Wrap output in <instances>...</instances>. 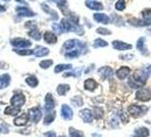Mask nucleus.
<instances>
[{
  "label": "nucleus",
  "mask_w": 151,
  "mask_h": 137,
  "mask_svg": "<svg viewBox=\"0 0 151 137\" xmlns=\"http://www.w3.org/2000/svg\"><path fill=\"white\" fill-rule=\"evenodd\" d=\"M147 78H148V73L145 71L137 70V71H135L134 76L128 79V85L132 88H140L145 84Z\"/></svg>",
  "instance_id": "nucleus-1"
},
{
  "label": "nucleus",
  "mask_w": 151,
  "mask_h": 137,
  "mask_svg": "<svg viewBox=\"0 0 151 137\" xmlns=\"http://www.w3.org/2000/svg\"><path fill=\"white\" fill-rule=\"evenodd\" d=\"M136 100L141 101V102H148L151 100V90L149 88H140L136 94H135Z\"/></svg>",
  "instance_id": "nucleus-2"
},
{
  "label": "nucleus",
  "mask_w": 151,
  "mask_h": 137,
  "mask_svg": "<svg viewBox=\"0 0 151 137\" xmlns=\"http://www.w3.org/2000/svg\"><path fill=\"white\" fill-rule=\"evenodd\" d=\"M28 119L31 120L32 122L34 123H36V122H39L40 119H41V111H40V109L39 107H32V109H30L28 110Z\"/></svg>",
  "instance_id": "nucleus-3"
},
{
  "label": "nucleus",
  "mask_w": 151,
  "mask_h": 137,
  "mask_svg": "<svg viewBox=\"0 0 151 137\" xmlns=\"http://www.w3.org/2000/svg\"><path fill=\"white\" fill-rule=\"evenodd\" d=\"M10 103H11L13 106H16V107H19V109H21V107L24 105V103H25V96L23 94L14 95V96L11 97V100H10Z\"/></svg>",
  "instance_id": "nucleus-4"
},
{
  "label": "nucleus",
  "mask_w": 151,
  "mask_h": 137,
  "mask_svg": "<svg viewBox=\"0 0 151 137\" xmlns=\"http://www.w3.org/2000/svg\"><path fill=\"white\" fill-rule=\"evenodd\" d=\"M147 109H144V107H142V106H140V105H135V104H133V105H130L128 106V113L131 114V115H133V117H140V115H142L143 112L145 111Z\"/></svg>",
  "instance_id": "nucleus-5"
},
{
  "label": "nucleus",
  "mask_w": 151,
  "mask_h": 137,
  "mask_svg": "<svg viewBox=\"0 0 151 137\" xmlns=\"http://www.w3.org/2000/svg\"><path fill=\"white\" fill-rule=\"evenodd\" d=\"M11 45L17 48H26V47L31 46V41H28L26 39H22V38H16V39L11 40Z\"/></svg>",
  "instance_id": "nucleus-6"
},
{
  "label": "nucleus",
  "mask_w": 151,
  "mask_h": 137,
  "mask_svg": "<svg viewBox=\"0 0 151 137\" xmlns=\"http://www.w3.org/2000/svg\"><path fill=\"white\" fill-rule=\"evenodd\" d=\"M80 117L82 118L84 122H91L93 120V113L91 110H89V109H84L82 111L80 112Z\"/></svg>",
  "instance_id": "nucleus-7"
},
{
  "label": "nucleus",
  "mask_w": 151,
  "mask_h": 137,
  "mask_svg": "<svg viewBox=\"0 0 151 137\" xmlns=\"http://www.w3.org/2000/svg\"><path fill=\"white\" fill-rule=\"evenodd\" d=\"M61 117L65 120H69L73 118V110L68 105H63L61 106Z\"/></svg>",
  "instance_id": "nucleus-8"
},
{
  "label": "nucleus",
  "mask_w": 151,
  "mask_h": 137,
  "mask_svg": "<svg viewBox=\"0 0 151 137\" xmlns=\"http://www.w3.org/2000/svg\"><path fill=\"white\" fill-rule=\"evenodd\" d=\"M113 46H114V48L117 49V50H126V49H131V48H132L131 45L123 43V41H119V40H115V41L113 43Z\"/></svg>",
  "instance_id": "nucleus-9"
},
{
  "label": "nucleus",
  "mask_w": 151,
  "mask_h": 137,
  "mask_svg": "<svg viewBox=\"0 0 151 137\" xmlns=\"http://www.w3.org/2000/svg\"><path fill=\"white\" fill-rule=\"evenodd\" d=\"M16 12H17V14H18V15H21V16L32 17V16H34V15H35V14H34L32 10L27 9L26 7H17Z\"/></svg>",
  "instance_id": "nucleus-10"
},
{
  "label": "nucleus",
  "mask_w": 151,
  "mask_h": 137,
  "mask_svg": "<svg viewBox=\"0 0 151 137\" xmlns=\"http://www.w3.org/2000/svg\"><path fill=\"white\" fill-rule=\"evenodd\" d=\"M130 72H131L130 68H127V66H122V68L116 72V74H117L118 79L123 80V79H125V78L130 74Z\"/></svg>",
  "instance_id": "nucleus-11"
},
{
  "label": "nucleus",
  "mask_w": 151,
  "mask_h": 137,
  "mask_svg": "<svg viewBox=\"0 0 151 137\" xmlns=\"http://www.w3.org/2000/svg\"><path fill=\"white\" fill-rule=\"evenodd\" d=\"M93 18L97 21V22H99V23H102V24H108L109 23V17L107 16L106 14H102V13H98V14H94V16Z\"/></svg>",
  "instance_id": "nucleus-12"
},
{
  "label": "nucleus",
  "mask_w": 151,
  "mask_h": 137,
  "mask_svg": "<svg viewBox=\"0 0 151 137\" xmlns=\"http://www.w3.org/2000/svg\"><path fill=\"white\" fill-rule=\"evenodd\" d=\"M44 102H46V110H47V111L53 110V107H55V101H53L51 94H47V96H46V101H44Z\"/></svg>",
  "instance_id": "nucleus-13"
},
{
  "label": "nucleus",
  "mask_w": 151,
  "mask_h": 137,
  "mask_svg": "<svg viewBox=\"0 0 151 137\" xmlns=\"http://www.w3.org/2000/svg\"><path fill=\"white\" fill-rule=\"evenodd\" d=\"M27 120H28V115L27 114H21L19 117H17L16 119L14 120V123L16 126H24L27 123Z\"/></svg>",
  "instance_id": "nucleus-14"
},
{
  "label": "nucleus",
  "mask_w": 151,
  "mask_h": 137,
  "mask_svg": "<svg viewBox=\"0 0 151 137\" xmlns=\"http://www.w3.org/2000/svg\"><path fill=\"white\" fill-rule=\"evenodd\" d=\"M33 54L35 56H38V57H41V56H44V55H48L49 54V49L48 48H44L42 46H38L33 50Z\"/></svg>",
  "instance_id": "nucleus-15"
},
{
  "label": "nucleus",
  "mask_w": 151,
  "mask_h": 137,
  "mask_svg": "<svg viewBox=\"0 0 151 137\" xmlns=\"http://www.w3.org/2000/svg\"><path fill=\"white\" fill-rule=\"evenodd\" d=\"M142 16H143V23L145 25H150L151 24V9L147 8L142 12Z\"/></svg>",
  "instance_id": "nucleus-16"
},
{
  "label": "nucleus",
  "mask_w": 151,
  "mask_h": 137,
  "mask_svg": "<svg viewBox=\"0 0 151 137\" xmlns=\"http://www.w3.org/2000/svg\"><path fill=\"white\" fill-rule=\"evenodd\" d=\"M149 129L145 127H140L135 130V135L133 137H148L149 136Z\"/></svg>",
  "instance_id": "nucleus-17"
},
{
  "label": "nucleus",
  "mask_w": 151,
  "mask_h": 137,
  "mask_svg": "<svg viewBox=\"0 0 151 137\" xmlns=\"http://www.w3.org/2000/svg\"><path fill=\"white\" fill-rule=\"evenodd\" d=\"M85 5H86V7L90 9H93V10H101V9L103 8V6L101 5L100 2H95V1H86L85 2Z\"/></svg>",
  "instance_id": "nucleus-18"
},
{
  "label": "nucleus",
  "mask_w": 151,
  "mask_h": 137,
  "mask_svg": "<svg viewBox=\"0 0 151 137\" xmlns=\"http://www.w3.org/2000/svg\"><path fill=\"white\" fill-rule=\"evenodd\" d=\"M84 87H85V89L86 90H94L97 87H98V84L93 80V79H88V80H85V82H84Z\"/></svg>",
  "instance_id": "nucleus-19"
},
{
  "label": "nucleus",
  "mask_w": 151,
  "mask_h": 137,
  "mask_svg": "<svg viewBox=\"0 0 151 137\" xmlns=\"http://www.w3.org/2000/svg\"><path fill=\"white\" fill-rule=\"evenodd\" d=\"M99 74H100L102 78H111L113 77V70L110 68H107V66L101 68L100 70H99Z\"/></svg>",
  "instance_id": "nucleus-20"
},
{
  "label": "nucleus",
  "mask_w": 151,
  "mask_h": 137,
  "mask_svg": "<svg viewBox=\"0 0 151 137\" xmlns=\"http://www.w3.org/2000/svg\"><path fill=\"white\" fill-rule=\"evenodd\" d=\"M9 82H10V77H9V74H2V76L0 77V89L6 88V87L9 85Z\"/></svg>",
  "instance_id": "nucleus-21"
},
{
  "label": "nucleus",
  "mask_w": 151,
  "mask_h": 137,
  "mask_svg": "<svg viewBox=\"0 0 151 137\" xmlns=\"http://www.w3.org/2000/svg\"><path fill=\"white\" fill-rule=\"evenodd\" d=\"M43 38H44V40H46L48 43H57V37L52 33V32H46Z\"/></svg>",
  "instance_id": "nucleus-22"
},
{
  "label": "nucleus",
  "mask_w": 151,
  "mask_h": 137,
  "mask_svg": "<svg viewBox=\"0 0 151 137\" xmlns=\"http://www.w3.org/2000/svg\"><path fill=\"white\" fill-rule=\"evenodd\" d=\"M42 9L46 12V13H48V14H50L51 16L53 17V19H58V15H57V13L55 12V10H52V9L47 5V4H42Z\"/></svg>",
  "instance_id": "nucleus-23"
},
{
  "label": "nucleus",
  "mask_w": 151,
  "mask_h": 137,
  "mask_svg": "<svg viewBox=\"0 0 151 137\" xmlns=\"http://www.w3.org/2000/svg\"><path fill=\"white\" fill-rule=\"evenodd\" d=\"M5 113L7 114V115H16L19 113V107H16V106H8V107H6V110H5Z\"/></svg>",
  "instance_id": "nucleus-24"
},
{
  "label": "nucleus",
  "mask_w": 151,
  "mask_h": 137,
  "mask_svg": "<svg viewBox=\"0 0 151 137\" xmlns=\"http://www.w3.org/2000/svg\"><path fill=\"white\" fill-rule=\"evenodd\" d=\"M55 118H56V113H55V111L49 112V113H48V114L44 117V120H43L44 125H50L51 122L55 120Z\"/></svg>",
  "instance_id": "nucleus-25"
},
{
  "label": "nucleus",
  "mask_w": 151,
  "mask_h": 137,
  "mask_svg": "<svg viewBox=\"0 0 151 137\" xmlns=\"http://www.w3.org/2000/svg\"><path fill=\"white\" fill-rule=\"evenodd\" d=\"M26 84L30 86V87H36L38 84H39V81H38L36 77H34V76H30V77L26 78Z\"/></svg>",
  "instance_id": "nucleus-26"
},
{
  "label": "nucleus",
  "mask_w": 151,
  "mask_h": 137,
  "mask_svg": "<svg viewBox=\"0 0 151 137\" xmlns=\"http://www.w3.org/2000/svg\"><path fill=\"white\" fill-rule=\"evenodd\" d=\"M136 47H137V49H139V50H141V53H142V54L148 55V51H145L147 49L144 48V38H140V39H139Z\"/></svg>",
  "instance_id": "nucleus-27"
},
{
  "label": "nucleus",
  "mask_w": 151,
  "mask_h": 137,
  "mask_svg": "<svg viewBox=\"0 0 151 137\" xmlns=\"http://www.w3.org/2000/svg\"><path fill=\"white\" fill-rule=\"evenodd\" d=\"M68 68H72V65H71V64H59V65H57L56 68H55V72H56V73H59V72H63V71L68 70Z\"/></svg>",
  "instance_id": "nucleus-28"
},
{
  "label": "nucleus",
  "mask_w": 151,
  "mask_h": 137,
  "mask_svg": "<svg viewBox=\"0 0 151 137\" xmlns=\"http://www.w3.org/2000/svg\"><path fill=\"white\" fill-rule=\"evenodd\" d=\"M69 90V86L68 85H59L57 88V93L59 95H65Z\"/></svg>",
  "instance_id": "nucleus-29"
},
{
  "label": "nucleus",
  "mask_w": 151,
  "mask_h": 137,
  "mask_svg": "<svg viewBox=\"0 0 151 137\" xmlns=\"http://www.w3.org/2000/svg\"><path fill=\"white\" fill-rule=\"evenodd\" d=\"M69 136L71 137H84L83 133L74 128H69Z\"/></svg>",
  "instance_id": "nucleus-30"
},
{
  "label": "nucleus",
  "mask_w": 151,
  "mask_h": 137,
  "mask_svg": "<svg viewBox=\"0 0 151 137\" xmlns=\"http://www.w3.org/2000/svg\"><path fill=\"white\" fill-rule=\"evenodd\" d=\"M75 45H77V40H67L64 43V48L65 49H72L75 47Z\"/></svg>",
  "instance_id": "nucleus-31"
},
{
  "label": "nucleus",
  "mask_w": 151,
  "mask_h": 137,
  "mask_svg": "<svg viewBox=\"0 0 151 137\" xmlns=\"http://www.w3.org/2000/svg\"><path fill=\"white\" fill-rule=\"evenodd\" d=\"M126 7V4H125V0H118L115 5V8L117 10H124Z\"/></svg>",
  "instance_id": "nucleus-32"
},
{
  "label": "nucleus",
  "mask_w": 151,
  "mask_h": 137,
  "mask_svg": "<svg viewBox=\"0 0 151 137\" xmlns=\"http://www.w3.org/2000/svg\"><path fill=\"white\" fill-rule=\"evenodd\" d=\"M28 35L31 37V38H33L35 40H39L40 38H41V34L39 31H36V30H31L30 32H28Z\"/></svg>",
  "instance_id": "nucleus-33"
},
{
  "label": "nucleus",
  "mask_w": 151,
  "mask_h": 137,
  "mask_svg": "<svg viewBox=\"0 0 151 137\" xmlns=\"http://www.w3.org/2000/svg\"><path fill=\"white\" fill-rule=\"evenodd\" d=\"M108 45L107 41H105V40H102V39H97V40H94V47L95 48H98V47H106Z\"/></svg>",
  "instance_id": "nucleus-34"
},
{
  "label": "nucleus",
  "mask_w": 151,
  "mask_h": 137,
  "mask_svg": "<svg viewBox=\"0 0 151 137\" xmlns=\"http://www.w3.org/2000/svg\"><path fill=\"white\" fill-rule=\"evenodd\" d=\"M15 53L19 54V55L25 56V55H32V54H33V50H31V49H24V50H21V49H15Z\"/></svg>",
  "instance_id": "nucleus-35"
},
{
  "label": "nucleus",
  "mask_w": 151,
  "mask_h": 137,
  "mask_svg": "<svg viewBox=\"0 0 151 137\" xmlns=\"http://www.w3.org/2000/svg\"><path fill=\"white\" fill-rule=\"evenodd\" d=\"M52 61L51 60H48V61H42V62H40V66H41L42 68H48L50 65H52Z\"/></svg>",
  "instance_id": "nucleus-36"
},
{
  "label": "nucleus",
  "mask_w": 151,
  "mask_h": 137,
  "mask_svg": "<svg viewBox=\"0 0 151 137\" xmlns=\"http://www.w3.org/2000/svg\"><path fill=\"white\" fill-rule=\"evenodd\" d=\"M78 51L77 50H72V51H68V53H66L65 54V56L67 57V58H74V57H77L78 56Z\"/></svg>",
  "instance_id": "nucleus-37"
},
{
  "label": "nucleus",
  "mask_w": 151,
  "mask_h": 137,
  "mask_svg": "<svg viewBox=\"0 0 151 137\" xmlns=\"http://www.w3.org/2000/svg\"><path fill=\"white\" fill-rule=\"evenodd\" d=\"M132 25H136V26H143V25H145L144 23H143L142 21H139V19H134V18H131L130 21H128Z\"/></svg>",
  "instance_id": "nucleus-38"
},
{
  "label": "nucleus",
  "mask_w": 151,
  "mask_h": 137,
  "mask_svg": "<svg viewBox=\"0 0 151 137\" xmlns=\"http://www.w3.org/2000/svg\"><path fill=\"white\" fill-rule=\"evenodd\" d=\"M50 1L56 2L59 7H60V9H61V10L66 7V0H50Z\"/></svg>",
  "instance_id": "nucleus-39"
},
{
  "label": "nucleus",
  "mask_w": 151,
  "mask_h": 137,
  "mask_svg": "<svg viewBox=\"0 0 151 137\" xmlns=\"http://www.w3.org/2000/svg\"><path fill=\"white\" fill-rule=\"evenodd\" d=\"M94 113H95V118H102V114H103V112L101 110L100 107H94Z\"/></svg>",
  "instance_id": "nucleus-40"
},
{
  "label": "nucleus",
  "mask_w": 151,
  "mask_h": 137,
  "mask_svg": "<svg viewBox=\"0 0 151 137\" xmlns=\"http://www.w3.org/2000/svg\"><path fill=\"white\" fill-rule=\"evenodd\" d=\"M52 29L55 30V32H57V33H63L64 32V30H63V27H61V25H58V24H53L52 25Z\"/></svg>",
  "instance_id": "nucleus-41"
},
{
  "label": "nucleus",
  "mask_w": 151,
  "mask_h": 137,
  "mask_svg": "<svg viewBox=\"0 0 151 137\" xmlns=\"http://www.w3.org/2000/svg\"><path fill=\"white\" fill-rule=\"evenodd\" d=\"M97 32H98V33H100V34H110L109 30H107V29H105V27H98Z\"/></svg>",
  "instance_id": "nucleus-42"
},
{
  "label": "nucleus",
  "mask_w": 151,
  "mask_h": 137,
  "mask_svg": "<svg viewBox=\"0 0 151 137\" xmlns=\"http://www.w3.org/2000/svg\"><path fill=\"white\" fill-rule=\"evenodd\" d=\"M0 130H1L4 134H6V133H8V127H6V125H5L4 122H1V123H0Z\"/></svg>",
  "instance_id": "nucleus-43"
},
{
  "label": "nucleus",
  "mask_w": 151,
  "mask_h": 137,
  "mask_svg": "<svg viewBox=\"0 0 151 137\" xmlns=\"http://www.w3.org/2000/svg\"><path fill=\"white\" fill-rule=\"evenodd\" d=\"M73 102L75 103V106H80V105H82V98L81 97H75L73 100Z\"/></svg>",
  "instance_id": "nucleus-44"
},
{
  "label": "nucleus",
  "mask_w": 151,
  "mask_h": 137,
  "mask_svg": "<svg viewBox=\"0 0 151 137\" xmlns=\"http://www.w3.org/2000/svg\"><path fill=\"white\" fill-rule=\"evenodd\" d=\"M26 27H35L36 24H35V22H32V21H30V22H27L26 23Z\"/></svg>",
  "instance_id": "nucleus-45"
},
{
  "label": "nucleus",
  "mask_w": 151,
  "mask_h": 137,
  "mask_svg": "<svg viewBox=\"0 0 151 137\" xmlns=\"http://www.w3.org/2000/svg\"><path fill=\"white\" fill-rule=\"evenodd\" d=\"M44 137H56V134L53 131H48V133H46Z\"/></svg>",
  "instance_id": "nucleus-46"
},
{
  "label": "nucleus",
  "mask_w": 151,
  "mask_h": 137,
  "mask_svg": "<svg viewBox=\"0 0 151 137\" xmlns=\"http://www.w3.org/2000/svg\"><path fill=\"white\" fill-rule=\"evenodd\" d=\"M5 10H6V8H5V7H2V6L0 5V12H5Z\"/></svg>",
  "instance_id": "nucleus-47"
},
{
  "label": "nucleus",
  "mask_w": 151,
  "mask_h": 137,
  "mask_svg": "<svg viewBox=\"0 0 151 137\" xmlns=\"http://www.w3.org/2000/svg\"><path fill=\"white\" fill-rule=\"evenodd\" d=\"M16 1H18V2H21V4H23V5L25 4V1H24V0H16Z\"/></svg>",
  "instance_id": "nucleus-48"
},
{
  "label": "nucleus",
  "mask_w": 151,
  "mask_h": 137,
  "mask_svg": "<svg viewBox=\"0 0 151 137\" xmlns=\"http://www.w3.org/2000/svg\"><path fill=\"white\" fill-rule=\"evenodd\" d=\"M92 137H101V136H99V135H97V134H93Z\"/></svg>",
  "instance_id": "nucleus-49"
},
{
  "label": "nucleus",
  "mask_w": 151,
  "mask_h": 137,
  "mask_svg": "<svg viewBox=\"0 0 151 137\" xmlns=\"http://www.w3.org/2000/svg\"><path fill=\"white\" fill-rule=\"evenodd\" d=\"M5 1H9V0H5Z\"/></svg>",
  "instance_id": "nucleus-50"
}]
</instances>
